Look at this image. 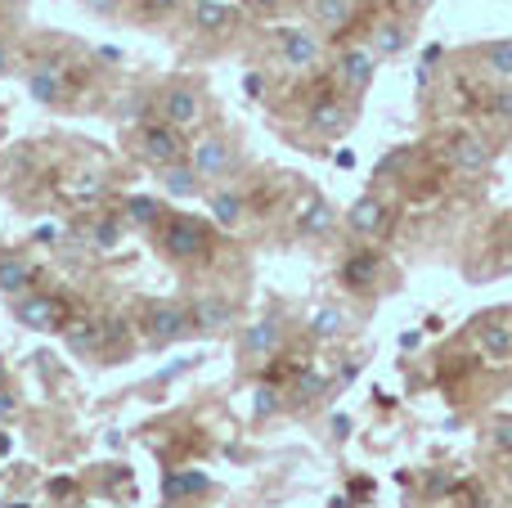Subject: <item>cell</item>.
I'll return each mask as SVG.
<instances>
[{
  "label": "cell",
  "instance_id": "cell-21",
  "mask_svg": "<svg viewBox=\"0 0 512 508\" xmlns=\"http://www.w3.org/2000/svg\"><path fill=\"white\" fill-rule=\"evenodd\" d=\"M373 54H378V59H396V54H405L409 50V27L405 23H396V18H391V23H378L373 27Z\"/></svg>",
  "mask_w": 512,
  "mask_h": 508
},
{
  "label": "cell",
  "instance_id": "cell-45",
  "mask_svg": "<svg viewBox=\"0 0 512 508\" xmlns=\"http://www.w3.org/2000/svg\"><path fill=\"white\" fill-rule=\"evenodd\" d=\"M508 482H512V473H508Z\"/></svg>",
  "mask_w": 512,
  "mask_h": 508
},
{
  "label": "cell",
  "instance_id": "cell-29",
  "mask_svg": "<svg viewBox=\"0 0 512 508\" xmlns=\"http://www.w3.org/2000/svg\"><path fill=\"white\" fill-rule=\"evenodd\" d=\"M90 243H95V252H113L122 243V216H99L95 230H90Z\"/></svg>",
  "mask_w": 512,
  "mask_h": 508
},
{
  "label": "cell",
  "instance_id": "cell-11",
  "mask_svg": "<svg viewBox=\"0 0 512 508\" xmlns=\"http://www.w3.org/2000/svg\"><path fill=\"white\" fill-rule=\"evenodd\" d=\"M477 342L495 365H508L512 360V320L508 315H486V320L477 324Z\"/></svg>",
  "mask_w": 512,
  "mask_h": 508
},
{
  "label": "cell",
  "instance_id": "cell-32",
  "mask_svg": "<svg viewBox=\"0 0 512 508\" xmlns=\"http://www.w3.org/2000/svg\"><path fill=\"white\" fill-rule=\"evenodd\" d=\"M328 392V378L324 374H301L297 378V401H319Z\"/></svg>",
  "mask_w": 512,
  "mask_h": 508
},
{
  "label": "cell",
  "instance_id": "cell-37",
  "mask_svg": "<svg viewBox=\"0 0 512 508\" xmlns=\"http://www.w3.org/2000/svg\"><path fill=\"white\" fill-rule=\"evenodd\" d=\"M351 428H355V423L346 419V414H337V419H333V437H337V441H346V437H351Z\"/></svg>",
  "mask_w": 512,
  "mask_h": 508
},
{
  "label": "cell",
  "instance_id": "cell-36",
  "mask_svg": "<svg viewBox=\"0 0 512 508\" xmlns=\"http://www.w3.org/2000/svg\"><path fill=\"white\" fill-rule=\"evenodd\" d=\"M86 9L99 18H108V14H117V0H86Z\"/></svg>",
  "mask_w": 512,
  "mask_h": 508
},
{
  "label": "cell",
  "instance_id": "cell-42",
  "mask_svg": "<svg viewBox=\"0 0 512 508\" xmlns=\"http://www.w3.org/2000/svg\"><path fill=\"white\" fill-rule=\"evenodd\" d=\"M0 414H14V401H9V396H0Z\"/></svg>",
  "mask_w": 512,
  "mask_h": 508
},
{
  "label": "cell",
  "instance_id": "cell-7",
  "mask_svg": "<svg viewBox=\"0 0 512 508\" xmlns=\"http://www.w3.org/2000/svg\"><path fill=\"white\" fill-rule=\"evenodd\" d=\"M158 108H162V122H171V126L185 131V126H194L198 117H203V95H198L194 86H185V81H176V86L162 90Z\"/></svg>",
  "mask_w": 512,
  "mask_h": 508
},
{
  "label": "cell",
  "instance_id": "cell-2",
  "mask_svg": "<svg viewBox=\"0 0 512 508\" xmlns=\"http://www.w3.org/2000/svg\"><path fill=\"white\" fill-rule=\"evenodd\" d=\"M14 320L32 333H63V324L72 320L68 302L54 293H23L14 297Z\"/></svg>",
  "mask_w": 512,
  "mask_h": 508
},
{
  "label": "cell",
  "instance_id": "cell-40",
  "mask_svg": "<svg viewBox=\"0 0 512 508\" xmlns=\"http://www.w3.org/2000/svg\"><path fill=\"white\" fill-rule=\"evenodd\" d=\"M333 162H337V167L351 171V167H355V153H351V149H337V153H333Z\"/></svg>",
  "mask_w": 512,
  "mask_h": 508
},
{
  "label": "cell",
  "instance_id": "cell-33",
  "mask_svg": "<svg viewBox=\"0 0 512 508\" xmlns=\"http://www.w3.org/2000/svg\"><path fill=\"white\" fill-rule=\"evenodd\" d=\"M409 158H414V153H409V149L387 153V158L378 162V180H382V176H396V171H405V167H409Z\"/></svg>",
  "mask_w": 512,
  "mask_h": 508
},
{
  "label": "cell",
  "instance_id": "cell-24",
  "mask_svg": "<svg viewBox=\"0 0 512 508\" xmlns=\"http://www.w3.org/2000/svg\"><path fill=\"white\" fill-rule=\"evenodd\" d=\"M310 9H315V23L324 32H342L355 18V0H310Z\"/></svg>",
  "mask_w": 512,
  "mask_h": 508
},
{
  "label": "cell",
  "instance_id": "cell-19",
  "mask_svg": "<svg viewBox=\"0 0 512 508\" xmlns=\"http://www.w3.org/2000/svg\"><path fill=\"white\" fill-rule=\"evenodd\" d=\"M27 90H32L36 104H59L63 99V72L54 68V63H36L32 72H27Z\"/></svg>",
  "mask_w": 512,
  "mask_h": 508
},
{
  "label": "cell",
  "instance_id": "cell-15",
  "mask_svg": "<svg viewBox=\"0 0 512 508\" xmlns=\"http://www.w3.org/2000/svg\"><path fill=\"white\" fill-rule=\"evenodd\" d=\"M378 275H382V252H351V257L342 261V284L346 288L369 293V288L378 284Z\"/></svg>",
  "mask_w": 512,
  "mask_h": 508
},
{
  "label": "cell",
  "instance_id": "cell-34",
  "mask_svg": "<svg viewBox=\"0 0 512 508\" xmlns=\"http://www.w3.org/2000/svg\"><path fill=\"white\" fill-rule=\"evenodd\" d=\"M490 113H495L499 122H512V86H504L495 99H490Z\"/></svg>",
  "mask_w": 512,
  "mask_h": 508
},
{
  "label": "cell",
  "instance_id": "cell-26",
  "mask_svg": "<svg viewBox=\"0 0 512 508\" xmlns=\"http://www.w3.org/2000/svg\"><path fill=\"white\" fill-rule=\"evenodd\" d=\"M243 212H248V203H243L234 189H221V194H212V221L221 225V230H239Z\"/></svg>",
  "mask_w": 512,
  "mask_h": 508
},
{
  "label": "cell",
  "instance_id": "cell-8",
  "mask_svg": "<svg viewBox=\"0 0 512 508\" xmlns=\"http://www.w3.org/2000/svg\"><path fill=\"white\" fill-rule=\"evenodd\" d=\"M279 54L288 68L297 72H310L319 63V36L310 27H283L279 32Z\"/></svg>",
  "mask_w": 512,
  "mask_h": 508
},
{
  "label": "cell",
  "instance_id": "cell-27",
  "mask_svg": "<svg viewBox=\"0 0 512 508\" xmlns=\"http://www.w3.org/2000/svg\"><path fill=\"white\" fill-rule=\"evenodd\" d=\"M122 212H126V221L140 225V230H153V225L162 221V203H158V198H149V194H131Z\"/></svg>",
  "mask_w": 512,
  "mask_h": 508
},
{
  "label": "cell",
  "instance_id": "cell-41",
  "mask_svg": "<svg viewBox=\"0 0 512 508\" xmlns=\"http://www.w3.org/2000/svg\"><path fill=\"white\" fill-rule=\"evenodd\" d=\"M0 77H9V50L0 45Z\"/></svg>",
  "mask_w": 512,
  "mask_h": 508
},
{
  "label": "cell",
  "instance_id": "cell-25",
  "mask_svg": "<svg viewBox=\"0 0 512 508\" xmlns=\"http://www.w3.org/2000/svg\"><path fill=\"white\" fill-rule=\"evenodd\" d=\"M310 338L315 342H333V338H342L346 333V311H337V306H319L315 315H310Z\"/></svg>",
  "mask_w": 512,
  "mask_h": 508
},
{
  "label": "cell",
  "instance_id": "cell-12",
  "mask_svg": "<svg viewBox=\"0 0 512 508\" xmlns=\"http://www.w3.org/2000/svg\"><path fill=\"white\" fill-rule=\"evenodd\" d=\"M450 167L459 171V176H481V171L490 167V144L481 140V135H459V140L450 144Z\"/></svg>",
  "mask_w": 512,
  "mask_h": 508
},
{
  "label": "cell",
  "instance_id": "cell-38",
  "mask_svg": "<svg viewBox=\"0 0 512 508\" xmlns=\"http://www.w3.org/2000/svg\"><path fill=\"white\" fill-rule=\"evenodd\" d=\"M176 5H180V0H144V9H149V14H171Z\"/></svg>",
  "mask_w": 512,
  "mask_h": 508
},
{
  "label": "cell",
  "instance_id": "cell-43",
  "mask_svg": "<svg viewBox=\"0 0 512 508\" xmlns=\"http://www.w3.org/2000/svg\"><path fill=\"white\" fill-rule=\"evenodd\" d=\"M248 5H252V9H270L274 0H248Z\"/></svg>",
  "mask_w": 512,
  "mask_h": 508
},
{
  "label": "cell",
  "instance_id": "cell-17",
  "mask_svg": "<svg viewBox=\"0 0 512 508\" xmlns=\"http://www.w3.org/2000/svg\"><path fill=\"white\" fill-rule=\"evenodd\" d=\"M162 189L171 198H194V194H203V176H198V167L189 158H180L171 167H162Z\"/></svg>",
  "mask_w": 512,
  "mask_h": 508
},
{
  "label": "cell",
  "instance_id": "cell-13",
  "mask_svg": "<svg viewBox=\"0 0 512 508\" xmlns=\"http://www.w3.org/2000/svg\"><path fill=\"white\" fill-rule=\"evenodd\" d=\"M279 338H283L279 315H265V320H256V324H248V329H243L239 351H243V356H252V360H261V356H270V351L279 347Z\"/></svg>",
  "mask_w": 512,
  "mask_h": 508
},
{
  "label": "cell",
  "instance_id": "cell-10",
  "mask_svg": "<svg viewBox=\"0 0 512 508\" xmlns=\"http://www.w3.org/2000/svg\"><path fill=\"white\" fill-rule=\"evenodd\" d=\"M207 486H212V477L203 468H171V473H162V500L167 504L198 500V495H207Z\"/></svg>",
  "mask_w": 512,
  "mask_h": 508
},
{
  "label": "cell",
  "instance_id": "cell-20",
  "mask_svg": "<svg viewBox=\"0 0 512 508\" xmlns=\"http://www.w3.org/2000/svg\"><path fill=\"white\" fill-rule=\"evenodd\" d=\"M234 23V9L225 0H194V27L203 36H221Z\"/></svg>",
  "mask_w": 512,
  "mask_h": 508
},
{
  "label": "cell",
  "instance_id": "cell-5",
  "mask_svg": "<svg viewBox=\"0 0 512 508\" xmlns=\"http://www.w3.org/2000/svg\"><path fill=\"white\" fill-rule=\"evenodd\" d=\"M140 153L144 162H153V167H171V162L185 158V135H180V126L171 122H153L140 131Z\"/></svg>",
  "mask_w": 512,
  "mask_h": 508
},
{
  "label": "cell",
  "instance_id": "cell-31",
  "mask_svg": "<svg viewBox=\"0 0 512 508\" xmlns=\"http://www.w3.org/2000/svg\"><path fill=\"white\" fill-rule=\"evenodd\" d=\"M279 387H270V383H261V387H256V392H252V419H270V414L274 410H279Z\"/></svg>",
  "mask_w": 512,
  "mask_h": 508
},
{
  "label": "cell",
  "instance_id": "cell-44",
  "mask_svg": "<svg viewBox=\"0 0 512 508\" xmlns=\"http://www.w3.org/2000/svg\"><path fill=\"white\" fill-rule=\"evenodd\" d=\"M5 446H9V441H5V437H0V450H5Z\"/></svg>",
  "mask_w": 512,
  "mask_h": 508
},
{
  "label": "cell",
  "instance_id": "cell-23",
  "mask_svg": "<svg viewBox=\"0 0 512 508\" xmlns=\"http://www.w3.org/2000/svg\"><path fill=\"white\" fill-rule=\"evenodd\" d=\"M63 342L77 356H99V320H68L63 324Z\"/></svg>",
  "mask_w": 512,
  "mask_h": 508
},
{
  "label": "cell",
  "instance_id": "cell-14",
  "mask_svg": "<svg viewBox=\"0 0 512 508\" xmlns=\"http://www.w3.org/2000/svg\"><path fill=\"white\" fill-rule=\"evenodd\" d=\"M346 225H351L355 234H364V239H373V234L387 230V207H382V198L364 194L351 203V212H346Z\"/></svg>",
  "mask_w": 512,
  "mask_h": 508
},
{
  "label": "cell",
  "instance_id": "cell-3",
  "mask_svg": "<svg viewBox=\"0 0 512 508\" xmlns=\"http://www.w3.org/2000/svg\"><path fill=\"white\" fill-rule=\"evenodd\" d=\"M378 54H373V45H346L342 54H337V81H342L346 95H364V90L373 86V77H378Z\"/></svg>",
  "mask_w": 512,
  "mask_h": 508
},
{
  "label": "cell",
  "instance_id": "cell-22",
  "mask_svg": "<svg viewBox=\"0 0 512 508\" xmlns=\"http://www.w3.org/2000/svg\"><path fill=\"white\" fill-rule=\"evenodd\" d=\"M194 329H225V324H234V306L225 302V297H198L194 302Z\"/></svg>",
  "mask_w": 512,
  "mask_h": 508
},
{
  "label": "cell",
  "instance_id": "cell-9",
  "mask_svg": "<svg viewBox=\"0 0 512 508\" xmlns=\"http://www.w3.org/2000/svg\"><path fill=\"white\" fill-rule=\"evenodd\" d=\"M306 126L315 135H342L351 126V104L342 95H319L306 113Z\"/></svg>",
  "mask_w": 512,
  "mask_h": 508
},
{
  "label": "cell",
  "instance_id": "cell-35",
  "mask_svg": "<svg viewBox=\"0 0 512 508\" xmlns=\"http://www.w3.org/2000/svg\"><path fill=\"white\" fill-rule=\"evenodd\" d=\"M490 441H495L499 450H508V455H512V419H499L495 428H490Z\"/></svg>",
  "mask_w": 512,
  "mask_h": 508
},
{
  "label": "cell",
  "instance_id": "cell-28",
  "mask_svg": "<svg viewBox=\"0 0 512 508\" xmlns=\"http://www.w3.org/2000/svg\"><path fill=\"white\" fill-rule=\"evenodd\" d=\"M486 72L495 81H504V86H512V41H495L486 50Z\"/></svg>",
  "mask_w": 512,
  "mask_h": 508
},
{
  "label": "cell",
  "instance_id": "cell-6",
  "mask_svg": "<svg viewBox=\"0 0 512 508\" xmlns=\"http://www.w3.org/2000/svg\"><path fill=\"white\" fill-rule=\"evenodd\" d=\"M189 162L198 167L203 180H216V176H230L234 171V144L225 135H203V140L189 144Z\"/></svg>",
  "mask_w": 512,
  "mask_h": 508
},
{
  "label": "cell",
  "instance_id": "cell-4",
  "mask_svg": "<svg viewBox=\"0 0 512 508\" xmlns=\"http://www.w3.org/2000/svg\"><path fill=\"white\" fill-rule=\"evenodd\" d=\"M189 329H194V315H189L185 306L158 302L144 311V338H149L153 347H171V342H180Z\"/></svg>",
  "mask_w": 512,
  "mask_h": 508
},
{
  "label": "cell",
  "instance_id": "cell-1",
  "mask_svg": "<svg viewBox=\"0 0 512 508\" xmlns=\"http://www.w3.org/2000/svg\"><path fill=\"white\" fill-rule=\"evenodd\" d=\"M158 248H162V257H171V261H198V257H207V252H212L207 221H198V216H189V212H176L167 225H162Z\"/></svg>",
  "mask_w": 512,
  "mask_h": 508
},
{
  "label": "cell",
  "instance_id": "cell-30",
  "mask_svg": "<svg viewBox=\"0 0 512 508\" xmlns=\"http://www.w3.org/2000/svg\"><path fill=\"white\" fill-rule=\"evenodd\" d=\"M126 342V320H99V356H108V351H117Z\"/></svg>",
  "mask_w": 512,
  "mask_h": 508
},
{
  "label": "cell",
  "instance_id": "cell-18",
  "mask_svg": "<svg viewBox=\"0 0 512 508\" xmlns=\"http://www.w3.org/2000/svg\"><path fill=\"white\" fill-rule=\"evenodd\" d=\"M337 225V212L324 203V198H306L297 212V230L306 234V239H324V234H333Z\"/></svg>",
  "mask_w": 512,
  "mask_h": 508
},
{
  "label": "cell",
  "instance_id": "cell-16",
  "mask_svg": "<svg viewBox=\"0 0 512 508\" xmlns=\"http://www.w3.org/2000/svg\"><path fill=\"white\" fill-rule=\"evenodd\" d=\"M32 261L27 257H14V252H0V297H23L32 293Z\"/></svg>",
  "mask_w": 512,
  "mask_h": 508
},
{
  "label": "cell",
  "instance_id": "cell-39",
  "mask_svg": "<svg viewBox=\"0 0 512 508\" xmlns=\"http://www.w3.org/2000/svg\"><path fill=\"white\" fill-rule=\"evenodd\" d=\"M414 86H418V90H427V86H432V68H427V63L414 72Z\"/></svg>",
  "mask_w": 512,
  "mask_h": 508
}]
</instances>
